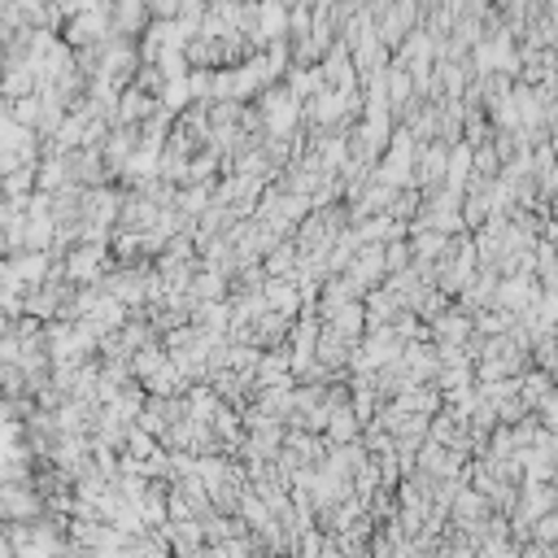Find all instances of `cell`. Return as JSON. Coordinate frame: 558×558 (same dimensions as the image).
Instances as JSON below:
<instances>
[{"label":"cell","mask_w":558,"mask_h":558,"mask_svg":"<svg viewBox=\"0 0 558 558\" xmlns=\"http://www.w3.org/2000/svg\"><path fill=\"white\" fill-rule=\"evenodd\" d=\"M358 432H363V419L354 415V406H350V402H341V406H332V410H328V423H324V441H328V445L358 441Z\"/></svg>","instance_id":"6da1fadb"},{"label":"cell","mask_w":558,"mask_h":558,"mask_svg":"<svg viewBox=\"0 0 558 558\" xmlns=\"http://www.w3.org/2000/svg\"><path fill=\"white\" fill-rule=\"evenodd\" d=\"M140 384H144V393H153V397H175V393L188 389V380H183V371L170 363V354H166V363H162L157 371H149Z\"/></svg>","instance_id":"7a4b0ae2"}]
</instances>
